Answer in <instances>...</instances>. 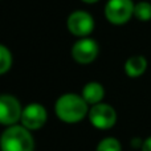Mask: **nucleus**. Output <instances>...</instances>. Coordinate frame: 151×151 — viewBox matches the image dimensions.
<instances>
[{
  "label": "nucleus",
  "instance_id": "nucleus-1",
  "mask_svg": "<svg viewBox=\"0 0 151 151\" xmlns=\"http://www.w3.org/2000/svg\"><path fill=\"white\" fill-rule=\"evenodd\" d=\"M55 111L57 118L63 122L77 123L89 114V105L82 98V96L66 93L60 96L56 101Z\"/></svg>",
  "mask_w": 151,
  "mask_h": 151
},
{
  "label": "nucleus",
  "instance_id": "nucleus-2",
  "mask_svg": "<svg viewBox=\"0 0 151 151\" xmlns=\"http://www.w3.org/2000/svg\"><path fill=\"white\" fill-rule=\"evenodd\" d=\"M1 151H33L35 141L31 131L23 125L8 126L0 135Z\"/></svg>",
  "mask_w": 151,
  "mask_h": 151
},
{
  "label": "nucleus",
  "instance_id": "nucleus-3",
  "mask_svg": "<svg viewBox=\"0 0 151 151\" xmlns=\"http://www.w3.org/2000/svg\"><path fill=\"white\" fill-rule=\"evenodd\" d=\"M133 0H109L105 5V16L113 25H123L134 16Z\"/></svg>",
  "mask_w": 151,
  "mask_h": 151
},
{
  "label": "nucleus",
  "instance_id": "nucleus-4",
  "mask_svg": "<svg viewBox=\"0 0 151 151\" xmlns=\"http://www.w3.org/2000/svg\"><path fill=\"white\" fill-rule=\"evenodd\" d=\"M89 121L98 130H109L117 122V111L109 104H97L89 109Z\"/></svg>",
  "mask_w": 151,
  "mask_h": 151
},
{
  "label": "nucleus",
  "instance_id": "nucleus-5",
  "mask_svg": "<svg viewBox=\"0 0 151 151\" xmlns=\"http://www.w3.org/2000/svg\"><path fill=\"white\" fill-rule=\"evenodd\" d=\"M23 107L16 97L11 94H0V125L13 126L21 119Z\"/></svg>",
  "mask_w": 151,
  "mask_h": 151
},
{
  "label": "nucleus",
  "instance_id": "nucleus-6",
  "mask_svg": "<svg viewBox=\"0 0 151 151\" xmlns=\"http://www.w3.org/2000/svg\"><path fill=\"white\" fill-rule=\"evenodd\" d=\"M69 32L77 37H88L94 29V19L86 11H74L66 20Z\"/></svg>",
  "mask_w": 151,
  "mask_h": 151
},
{
  "label": "nucleus",
  "instance_id": "nucleus-7",
  "mask_svg": "<svg viewBox=\"0 0 151 151\" xmlns=\"http://www.w3.org/2000/svg\"><path fill=\"white\" fill-rule=\"evenodd\" d=\"M48 118L47 109L42 106L41 104H29L25 107H23V113H21V125L29 131H35L41 129L45 125Z\"/></svg>",
  "mask_w": 151,
  "mask_h": 151
},
{
  "label": "nucleus",
  "instance_id": "nucleus-8",
  "mask_svg": "<svg viewBox=\"0 0 151 151\" xmlns=\"http://www.w3.org/2000/svg\"><path fill=\"white\" fill-rule=\"evenodd\" d=\"M98 52L99 48L97 41L89 37H81L72 47V57L74 58L76 63L82 65L93 63L98 56Z\"/></svg>",
  "mask_w": 151,
  "mask_h": 151
},
{
  "label": "nucleus",
  "instance_id": "nucleus-9",
  "mask_svg": "<svg viewBox=\"0 0 151 151\" xmlns=\"http://www.w3.org/2000/svg\"><path fill=\"white\" fill-rule=\"evenodd\" d=\"M81 96L86 101V104L93 106V105L101 104V101L105 97V89L99 82L91 81V82H88L83 86Z\"/></svg>",
  "mask_w": 151,
  "mask_h": 151
},
{
  "label": "nucleus",
  "instance_id": "nucleus-10",
  "mask_svg": "<svg viewBox=\"0 0 151 151\" xmlns=\"http://www.w3.org/2000/svg\"><path fill=\"white\" fill-rule=\"evenodd\" d=\"M146 69H147V60L146 57H143L141 55L131 56L125 63V72L131 78L141 77L146 72Z\"/></svg>",
  "mask_w": 151,
  "mask_h": 151
},
{
  "label": "nucleus",
  "instance_id": "nucleus-11",
  "mask_svg": "<svg viewBox=\"0 0 151 151\" xmlns=\"http://www.w3.org/2000/svg\"><path fill=\"white\" fill-rule=\"evenodd\" d=\"M134 16L141 21L151 20V3L149 1H139L134 7Z\"/></svg>",
  "mask_w": 151,
  "mask_h": 151
},
{
  "label": "nucleus",
  "instance_id": "nucleus-12",
  "mask_svg": "<svg viewBox=\"0 0 151 151\" xmlns=\"http://www.w3.org/2000/svg\"><path fill=\"white\" fill-rule=\"evenodd\" d=\"M12 66V55L11 50L3 44H0V74L7 73Z\"/></svg>",
  "mask_w": 151,
  "mask_h": 151
},
{
  "label": "nucleus",
  "instance_id": "nucleus-13",
  "mask_svg": "<svg viewBox=\"0 0 151 151\" xmlns=\"http://www.w3.org/2000/svg\"><path fill=\"white\" fill-rule=\"evenodd\" d=\"M96 151H122V146L121 142L114 137H107L104 138L98 143Z\"/></svg>",
  "mask_w": 151,
  "mask_h": 151
},
{
  "label": "nucleus",
  "instance_id": "nucleus-14",
  "mask_svg": "<svg viewBox=\"0 0 151 151\" xmlns=\"http://www.w3.org/2000/svg\"><path fill=\"white\" fill-rule=\"evenodd\" d=\"M141 151H151V137L143 141V145L141 147Z\"/></svg>",
  "mask_w": 151,
  "mask_h": 151
},
{
  "label": "nucleus",
  "instance_id": "nucleus-15",
  "mask_svg": "<svg viewBox=\"0 0 151 151\" xmlns=\"http://www.w3.org/2000/svg\"><path fill=\"white\" fill-rule=\"evenodd\" d=\"M142 145H143V141H142L141 138H133V139H131V146H133V147L141 149Z\"/></svg>",
  "mask_w": 151,
  "mask_h": 151
},
{
  "label": "nucleus",
  "instance_id": "nucleus-16",
  "mask_svg": "<svg viewBox=\"0 0 151 151\" xmlns=\"http://www.w3.org/2000/svg\"><path fill=\"white\" fill-rule=\"evenodd\" d=\"M83 3H86V4H94V3H97L98 0H82Z\"/></svg>",
  "mask_w": 151,
  "mask_h": 151
}]
</instances>
